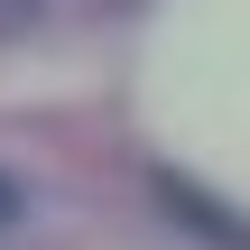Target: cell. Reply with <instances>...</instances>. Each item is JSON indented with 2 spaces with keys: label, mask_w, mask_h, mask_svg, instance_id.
<instances>
[{
  "label": "cell",
  "mask_w": 250,
  "mask_h": 250,
  "mask_svg": "<svg viewBox=\"0 0 250 250\" xmlns=\"http://www.w3.org/2000/svg\"><path fill=\"white\" fill-rule=\"evenodd\" d=\"M9 223H19V186L0 176V232H9Z\"/></svg>",
  "instance_id": "cell-1"
}]
</instances>
